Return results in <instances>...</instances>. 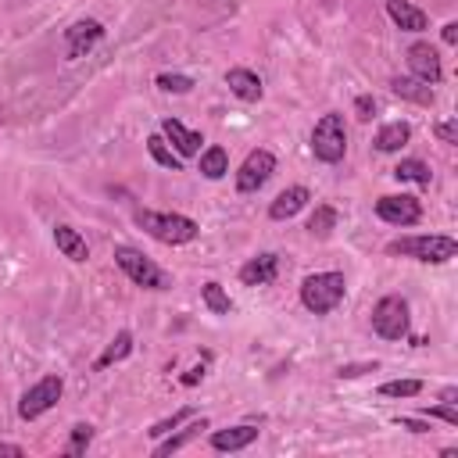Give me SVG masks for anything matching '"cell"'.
Wrapping results in <instances>:
<instances>
[{
  "instance_id": "29",
  "label": "cell",
  "mask_w": 458,
  "mask_h": 458,
  "mask_svg": "<svg viewBox=\"0 0 458 458\" xmlns=\"http://www.w3.org/2000/svg\"><path fill=\"white\" fill-rule=\"evenodd\" d=\"M187 419H194V408H179L175 415H168V419H161V423H154L151 430H147V437H154V440H161V437H168L179 423H187Z\"/></svg>"
},
{
  "instance_id": "38",
  "label": "cell",
  "mask_w": 458,
  "mask_h": 458,
  "mask_svg": "<svg viewBox=\"0 0 458 458\" xmlns=\"http://www.w3.org/2000/svg\"><path fill=\"white\" fill-rule=\"evenodd\" d=\"M440 405H458V387H444L440 391Z\"/></svg>"
},
{
  "instance_id": "30",
  "label": "cell",
  "mask_w": 458,
  "mask_h": 458,
  "mask_svg": "<svg viewBox=\"0 0 458 458\" xmlns=\"http://www.w3.org/2000/svg\"><path fill=\"white\" fill-rule=\"evenodd\" d=\"M423 391V380H391L380 387L384 398H415Z\"/></svg>"
},
{
  "instance_id": "14",
  "label": "cell",
  "mask_w": 458,
  "mask_h": 458,
  "mask_svg": "<svg viewBox=\"0 0 458 458\" xmlns=\"http://www.w3.org/2000/svg\"><path fill=\"white\" fill-rule=\"evenodd\" d=\"M387 15L401 33H423L426 29V12H419L412 0H387Z\"/></svg>"
},
{
  "instance_id": "7",
  "label": "cell",
  "mask_w": 458,
  "mask_h": 458,
  "mask_svg": "<svg viewBox=\"0 0 458 458\" xmlns=\"http://www.w3.org/2000/svg\"><path fill=\"white\" fill-rule=\"evenodd\" d=\"M61 391H65L61 376H43L36 387H29V391L22 394V401H19V415H22L26 423L40 419L43 412H50V408L61 401Z\"/></svg>"
},
{
  "instance_id": "23",
  "label": "cell",
  "mask_w": 458,
  "mask_h": 458,
  "mask_svg": "<svg viewBox=\"0 0 458 458\" xmlns=\"http://www.w3.org/2000/svg\"><path fill=\"white\" fill-rule=\"evenodd\" d=\"M129 351H133V333H129V330H122V333L105 347V354L94 361V369H108V365H115V361L129 358Z\"/></svg>"
},
{
  "instance_id": "33",
  "label": "cell",
  "mask_w": 458,
  "mask_h": 458,
  "mask_svg": "<svg viewBox=\"0 0 458 458\" xmlns=\"http://www.w3.org/2000/svg\"><path fill=\"white\" fill-rule=\"evenodd\" d=\"M426 419H444L447 426H458V408L454 405H433V408H423Z\"/></svg>"
},
{
  "instance_id": "34",
  "label": "cell",
  "mask_w": 458,
  "mask_h": 458,
  "mask_svg": "<svg viewBox=\"0 0 458 458\" xmlns=\"http://www.w3.org/2000/svg\"><path fill=\"white\" fill-rule=\"evenodd\" d=\"M433 133H437V140H440V144H458V122H454V119L437 122V126H433Z\"/></svg>"
},
{
  "instance_id": "28",
  "label": "cell",
  "mask_w": 458,
  "mask_h": 458,
  "mask_svg": "<svg viewBox=\"0 0 458 458\" xmlns=\"http://www.w3.org/2000/svg\"><path fill=\"white\" fill-rule=\"evenodd\" d=\"M158 89H165V94H190L194 79L190 75H179V72H161L158 75Z\"/></svg>"
},
{
  "instance_id": "15",
  "label": "cell",
  "mask_w": 458,
  "mask_h": 458,
  "mask_svg": "<svg viewBox=\"0 0 458 458\" xmlns=\"http://www.w3.org/2000/svg\"><path fill=\"white\" fill-rule=\"evenodd\" d=\"M226 86H229V94H237V97L247 101V105L261 101V79H258L251 68H229V72H226Z\"/></svg>"
},
{
  "instance_id": "16",
  "label": "cell",
  "mask_w": 458,
  "mask_h": 458,
  "mask_svg": "<svg viewBox=\"0 0 458 458\" xmlns=\"http://www.w3.org/2000/svg\"><path fill=\"white\" fill-rule=\"evenodd\" d=\"M308 201H312V194H308L305 187H287V190H283L276 201L268 205V219H276V222L294 219V215H298V212H301Z\"/></svg>"
},
{
  "instance_id": "35",
  "label": "cell",
  "mask_w": 458,
  "mask_h": 458,
  "mask_svg": "<svg viewBox=\"0 0 458 458\" xmlns=\"http://www.w3.org/2000/svg\"><path fill=\"white\" fill-rule=\"evenodd\" d=\"M376 369V361H365V365H340V380H351V376H361V373H373Z\"/></svg>"
},
{
  "instance_id": "21",
  "label": "cell",
  "mask_w": 458,
  "mask_h": 458,
  "mask_svg": "<svg viewBox=\"0 0 458 458\" xmlns=\"http://www.w3.org/2000/svg\"><path fill=\"white\" fill-rule=\"evenodd\" d=\"M208 426H212L208 419H198V423H190L187 430H179L175 437L168 433V440H161V444L154 447V454H158V458H165V454L179 451V447H187V444H190V440H198V437H201V430H208Z\"/></svg>"
},
{
  "instance_id": "32",
  "label": "cell",
  "mask_w": 458,
  "mask_h": 458,
  "mask_svg": "<svg viewBox=\"0 0 458 458\" xmlns=\"http://www.w3.org/2000/svg\"><path fill=\"white\" fill-rule=\"evenodd\" d=\"M354 115H358V122H373L376 119V97L373 94H361L354 101Z\"/></svg>"
},
{
  "instance_id": "11",
  "label": "cell",
  "mask_w": 458,
  "mask_h": 458,
  "mask_svg": "<svg viewBox=\"0 0 458 458\" xmlns=\"http://www.w3.org/2000/svg\"><path fill=\"white\" fill-rule=\"evenodd\" d=\"M408 68L426 86H437L444 79V65H440V54H437L433 43H412L408 47Z\"/></svg>"
},
{
  "instance_id": "22",
  "label": "cell",
  "mask_w": 458,
  "mask_h": 458,
  "mask_svg": "<svg viewBox=\"0 0 458 458\" xmlns=\"http://www.w3.org/2000/svg\"><path fill=\"white\" fill-rule=\"evenodd\" d=\"M398 182H419V187H430V179H433V172H430V165L426 161H419V158H405V161H398V168L391 172Z\"/></svg>"
},
{
  "instance_id": "26",
  "label": "cell",
  "mask_w": 458,
  "mask_h": 458,
  "mask_svg": "<svg viewBox=\"0 0 458 458\" xmlns=\"http://www.w3.org/2000/svg\"><path fill=\"white\" fill-rule=\"evenodd\" d=\"M333 229H337V208L333 205H319L312 212V219H308V233L312 237H330Z\"/></svg>"
},
{
  "instance_id": "31",
  "label": "cell",
  "mask_w": 458,
  "mask_h": 458,
  "mask_svg": "<svg viewBox=\"0 0 458 458\" xmlns=\"http://www.w3.org/2000/svg\"><path fill=\"white\" fill-rule=\"evenodd\" d=\"M89 440H94V426H89V423H79V426H72L68 454H72V458H75V454H82V451L89 447Z\"/></svg>"
},
{
  "instance_id": "20",
  "label": "cell",
  "mask_w": 458,
  "mask_h": 458,
  "mask_svg": "<svg viewBox=\"0 0 458 458\" xmlns=\"http://www.w3.org/2000/svg\"><path fill=\"white\" fill-rule=\"evenodd\" d=\"M408 140H412V126H408V122H391V126H384V129L376 133V151L394 154V151H401Z\"/></svg>"
},
{
  "instance_id": "36",
  "label": "cell",
  "mask_w": 458,
  "mask_h": 458,
  "mask_svg": "<svg viewBox=\"0 0 458 458\" xmlns=\"http://www.w3.org/2000/svg\"><path fill=\"white\" fill-rule=\"evenodd\" d=\"M394 423L405 426V430H412V433H430V423H419V419H408V415H398Z\"/></svg>"
},
{
  "instance_id": "4",
  "label": "cell",
  "mask_w": 458,
  "mask_h": 458,
  "mask_svg": "<svg viewBox=\"0 0 458 458\" xmlns=\"http://www.w3.org/2000/svg\"><path fill=\"white\" fill-rule=\"evenodd\" d=\"M115 265L126 272V276H129L136 287H144V291H165V287H172L165 272H161L144 251H136V247L119 244V247H115Z\"/></svg>"
},
{
  "instance_id": "6",
  "label": "cell",
  "mask_w": 458,
  "mask_h": 458,
  "mask_svg": "<svg viewBox=\"0 0 458 458\" xmlns=\"http://www.w3.org/2000/svg\"><path fill=\"white\" fill-rule=\"evenodd\" d=\"M408 322H412V315H408V301L405 298L387 294V298L376 301V308H373V330L384 340H405L408 337Z\"/></svg>"
},
{
  "instance_id": "12",
  "label": "cell",
  "mask_w": 458,
  "mask_h": 458,
  "mask_svg": "<svg viewBox=\"0 0 458 458\" xmlns=\"http://www.w3.org/2000/svg\"><path fill=\"white\" fill-rule=\"evenodd\" d=\"M276 276H280V254H258L240 268L244 287H268Z\"/></svg>"
},
{
  "instance_id": "19",
  "label": "cell",
  "mask_w": 458,
  "mask_h": 458,
  "mask_svg": "<svg viewBox=\"0 0 458 458\" xmlns=\"http://www.w3.org/2000/svg\"><path fill=\"white\" fill-rule=\"evenodd\" d=\"M54 244H58V251H61L65 258H72V261H86V258H89L86 240H82L72 226H54Z\"/></svg>"
},
{
  "instance_id": "40",
  "label": "cell",
  "mask_w": 458,
  "mask_h": 458,
  "mask_svg": "<svg viewBox=\"0 0 458 458\" xmlns=\"http://www.w3.org/2000/svg\"><path fill=\"white\" fill-rule=\"evenodd\" d=\"M201 376H205V369H201V365H198V369H190L187 376H182V384H187V387H194V384H198Z\"/></svg>"
},
{
  "instance_id": "37",
  "label": "cell",
  "mask_w": 458,
  "mask_h": 458,
  "mask_svg": "<svg viewBox=\"0 0 458 458\" xmlns=\"http://www.w3.org/2000/svg\"><path fill=\"white\" fill-rule=\"evenodd\" d=\"M440 36H444V43H451V47H454V43H458V22H447V26L440 29Z\"/></svg>"
},
{
  "instance_id": "3",
  "label": "cell",
  "mask_w": 458,
  "mask_h": 458,
  "mask_svg": "<svg viewBox=\"0 0 458 458\" xmlns=\"http://www.w3.org/2000/svg\"><path fill=\"white\" fill-rule=\"evenodd\" d=\"M387 254H401V258L440 265V261H451L458 254V240H451V237H401V240L387 244Z\"/></svg>"
},
{
  "instance_id": "1",
  "label": "cell",
  "mask_w": 458,
  "mask_h": 458,
  "mask_svg": "<svg viewBox=\"0 0 458 458\" xmlns=\"http://www.w3.org/2000/svg\"><path fill=\"white\" fill-rule=\"evenodd\" d=\"M136 226L144 229V233H151L158 244H190L201 229H198V222L194 219H187V215H175V212H147V208H140L136 212Z\"/></svg>"
},
{
  "instance_id": "24",
  "label": "cell",
  "mask_w": 458,
  "mask_h": 458,
  "mask_svg": "<svg viewBox=\"0 0 458 458\" xmlns=\"http://www.w3.org/2000/svg\"><path fill=\"white\" fill-rule=\"evenodd\" d=\"M226 172H229V154H226V147H208V151L201 154V175L222 179Z\"/></svg>"
},
{
  "instance_id": "9",
  "label": "cell",
  "mask_w": 458,
  "mask_h": 458,
  "mask_svg": "<svg viewBox=\"0 0 458 458\" xmlns=\"http://www.w3.org/2000/svg\"><path fill=\"white\" fill-rule=\"evenodd\" d=\"M101 40H105V26H101L97 19H79L75 26H68V29H65V50H68V61H75V58L89 54Z\"/></svg>"
},
{
  "instance_id": "10",
  "label": "cell",
  "mask_w": 458,
  "mask_h": 458,
  "mask_svg": "<svg viewBox=\"0 0 458 458\" xmlns=\"http://www.w3.org/2000/svg\"><path fill=\"white\" fill-rule=\"evenodd\" d=\"M376 215L391 226H415L423 219V205L408 194H387L376 201Z\"/></svg>"
},
{
  "instance_id": "8",
  "label": "cell",
  "mask_w": 458,
  "mask_h": 458,
  "mask_svg": "<svg viewBox=\"0 0 458 458\" xmlns=\"http://www.w3.org/2000/svg\"><path fill=\"white\" fill-rule=\"evenodd\" d=\"M272 172H276V158H272L268 151H251L247 161H244L240 172H237V190H240V194L261 190Z\"/></svg>"
},
{
  "instance_id": "5",
  "label": "cell",
  "mask_w": 458,
  "mask_h": 458,
  "mask_svg": "<svg viewBox=\"0 0 458 458\" xmlns=\"http://www.w3.org/2000/svg\"><path fill=\"white\" fill-rule=\"evenodd\" d=\"M344 151H347V129H344V115L330 112L315 122L312 129V154L326 165H337L344 161Z\"/></svg>"
},
{
  "instance_id": "25",
  "label": "cell",
  "mask_w": 458,
  "mask_h": 458,
  "mask_svg": "<svg viewBox=\"0 0 458 458\" xmlns=\"http://www.w3.org/2000/svg\"><path fill=\"white\" fill-rule=\"evenodd\" d=\"M147 151H151V158H154L158 165H165V168H172V172H182V158L168 151V144H165V136H161V133L147 136Z\"/></svg>"
},
{
  "instance_id": "2",
  "label": "cell",
  "mask_w": 458,
  "mask_h": 458,
  "mask_svg": "<svg viewBox=\"0 0 458 458\" xmlns=\"http://www.w3.org/2000/svg\"><path fill=\"white\" fill-rule=\"evenodd\" d=\"M347 294V283H344V272H312L301 283V305L315 315H330Z\"/></svg>"
},
{
  "instance_id": "27",
  "label": "cell",
  "mask_w": 458,
  "mask_h": 458,
  "mask_svg": "<svg viewBox=\"0 0 458 458\" xmlns=\"http://www.w3.org/2000/svg\"><path fill=\"white\" fill-rule=\"evenodd\" d=\"M201 298H205V305H208L215 315H229V312H233V301H229V294H226L219 283H205V287H201Z\"/></svg>"
},
{
  "instance_id": "17",
  "label": "cell",
  "mask_w": 458,
  "mask_h": 458,
  "mask_svg": "<svg viewBox=\"0 0 458 458\" xmlns=\"http://www.w3.org/2000/svg\"><path fill=\"white\" fill-rule=\"evenodd\" d=\"M258 440V430L254 426H229V430H215L212 433V447L215 451H244Z\"/></svg>"
},
{
  "instance_id": "18",
  "label": "cell",
  "mask_w": 458,
  "mask_h": 458,
  "mask_svg": "<svg viewBox=\"0 0 458 458\" xmlns=\"http://www.w3.org/2000/svg\"><path fill=\"white\" fill-rule=\"evenodd\" d=\"M391 89H394L398 97L412 101V105H423V108L433 105V89H430L426 82H419L415 75H394V79H391Z\"/></svg>"
},
{
  "instance_id": "13",
  "label": "cell",
  "mask_w": 458,
  "mask_h": 458,
  "mask_svg": "<svg viewBox=\"0 0 458 458\" xmlns=\"http://www.w3.org/2000/svg\"><path fill=\"white\" fill-rule=\"evenodd\" d=\"M161 136L165 140H172V147L179 151V158H194L198 151H201V133H190L187 126H182V122H175V119H165L161 122Z\"/></svg>"
},
{
  "instance_id": "39",
  "label": "cell",
  "mask_w": 458,
  "mask_h": 458,
  "mask_svg": "<svg viewBox=\"0 0 458 458\" xmlns=\"http://www.w3.org/2000/svg\"><path fill=\"white\" fill-rule=\"evenodd\" d=\"M0 454H12V458H22V454H26V447H22V444H0Z\"/></svg>"
}]
</instances>
